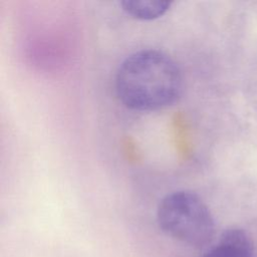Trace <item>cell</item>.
<instances>
[{"label": "cell", "mask_w": 257, "mask_h": 257, "mask_svg": "<svg viewBox=\"0 0 257 257\" xmlns=\"http://www.w3.org/2000/svg\"><path fill=\"white\" fill-rule=\"evenodd\" d=\"M115 89L128 108L151 111L167 107L182 94L183 76L167 54L153 49L126 57L116 72Z\"/></svg>", "instance_id": "cell-1"}, {"label": "cell", "mask_w": 257, "mask_h": 257, "mask_svg": "<svg viewBox=\"0 0 257 257\" xmlns=\"http://www.w3.org/2000/svg\"><path fill=\"white\" fill-rule=\"evenodd\" d=\"M160 228L172 238L195 248L208 245L215 235L214 218L195 193L177 191L167 195L157 211Z\"/></svg>", "instance_id": "cell-2"}, {"label": "cell", "mask_w": 257, "mask_h": 257, "mask_svg": "<svg viewBox=\"0 0 257 257\" xmlns=\"http://www.w3.org/2000/svg\"><path fill=\"white\" fill-rule=\"evenodd\" d=\"M203 257H256V249L245 231L229 228L222 233L218 244Z\"/></svg>", "instance_id": "cell-3"}, {"label": "cell", "mask_w": 257, "mask_h": 257, "mask_svg": "<svg viewBox=\"0 0 257 257\" xmlns=\"http://www.w3.org/2000/svg\"><path fill=\"white\" fill-rule=\"evenodd\" d=\"M169 1H136L124 0L120 2L122 10L134 18L152 20L164 15L171 6Z\"/></svg>", "instance_id": "cell-4"}]
</instances>
